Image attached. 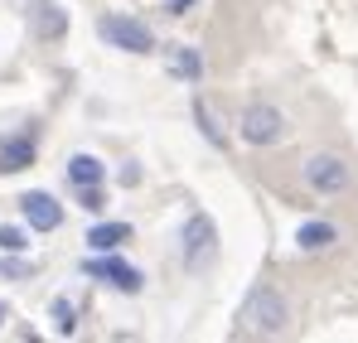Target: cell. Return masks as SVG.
I'll return each instance as SVG.
<instances>
[{
    "instance_id": "9",
    "label": "cell",
    "mask_w": 358,
    "mask_h": 343,
    "mask_svg": "<svg viewBox=\"0 0 358 343\" xmlns=\"http://www.w3.org/2000/svg\"><path fill=\"white\" fill-rule=\"evenodd\" d=\"M68 179H73L78 189H92V184H102V179H107V170H102V160H97V155H73V160H68Z\"/></svg>"
},
{
    "instance_id": "13",
    "label": "cell",
    "mask_w": 358,
    "mask_h": 343,
    "mask_svg": "<svg viewBox=\"0 0 358 343\" xmlns=\"http://www.w3.org/2000/svg\"><path fill=\"white\" fill-rule=\"evenodd\" d=\"M296 242H300V251H320V247L334 242V223H305L296 232Z\"/></svg>"
},
{
    "instance_id": "3",
    "label": "cell",
    "mask_w": 358,
    "mask_h": 343,
    "mask_svg": "<svg viewBox=\"0 0 358 343\" xmlns=\"http://www.w3.org/2000/svg\"><path fill=\"white\" fill-rule=\"evenodd\" d=\"M213 251H218V228H213V218H208V213H194V218L184 223V266H189V271H203V266L213 261Z\"/></svg>"
},
{
    "instance_id": "17",
    "label": "cell",
    "mask_w": 358,
    "mask_h": 343,
    "mask_svg": "<svg viewBox=\"0 0 358 343\" xmlns=\"http://www.w3.org/2000/svg\"><path fill=\"white\" fill-rule=\"evenodd\" d=\"M54 314H59V334H73V305L59 300V305H54Z\"/></svg>"
},
{
    "instance_id": "12",
    "label": "cell",
    "mask_w": 358,
    "mask_h": 343,
    "mask_svg": "<svg viewBox=\"0 0 358 343\" xmlns=\"http://www.w3.org/2000/svg\"><path fill=\"white\" fill-rule=\"evenodd\" d=\"M29 160H34V140H29V136L5 140V150H0V170H24Z\"/></svg>"
},
{
    "instance_id": "1",
    "label": "cell",
    "mask_w": 358,
    "mask_h": 343,
    "mask_svg": "<svg viewBox=\"0 0 358 343\" xmlns=\"http://www.w3.org/2000/svg\"><path fill=\"white\" fill-rule=\"evenodd\" d=\"M291 324V305L276 286H252L242 300V329L252 339H276L281 329Z\"/></svg>"
},
{
    "instance_id": "11",
    "label": "cell",
    "mask_w": 358,
    "mask_h": 343,
    "mask_svg": "<svg viewBox=\"0 0 358 343\" xmlns=\"http://www.w3.org/2000/svg\"><path fill=\"white\" fill-rule=\"evenodd\" d=\"M121 242H131V228L126 223H97V228L87 232V247L92 251H117Z\"/></svg>"
},
{
    "instance_id": "2",
    "label": "cell",
    "mask_w": 358,
    "mask_h": 343,
    "mask_svg": "<svg viewBox=\"0 0 358 343\" xmlns=\"http://www.w3.org/2000/svg\"><path fill=\"white\" fill-rule=\"evenodd\" d=\"M238 136L247 145H276L286 136V116H281V107H271V102H252L238 116Z\"/></svg>"
},
{
    "instance_id": "15",
    "label": "cell",
    "mask_w": 358,
    "mask_h": 343,
    "mask_svg": "<svg viewBox=\"0 0 358 343\" xmlns=\"http://www.w3.org/2000/svg\"><path fill=\"white\" fill-rule=\"evenodd\" d=\"M24 247H29V237H24V228H10V223L0 228V251H24Z\"/></svg>"
},
{
    "instance_id": "6",
    "label": "cell",
    "mask_w": 358,
    "mask_h": 343,
    "mask_svg": "<svg viewBox=\"0 0 358 343\" xmlns=\"http://www.w3.org/2000/svg\"><path fill=\"white\" fill-rule=\"evenodd\" d=\"M20 213H24V223H29L34 232H54V228L63 223V208H59V198H54V194H39V189L20 198Z\"/></svg>"
},
{
    "instance_id": "4",
    "label": "cell",
    "mask_w": 358,
    "mask_h": 343,
    "mask_svg": "<svg viewBox=\"0 0 358 343\" xmlns=\"http://www.w3.org/2000/svg\"><path fill=\"white\" fill-rule=\"evenodd\" d=\"M97 29H102V39H107L112 49H126V54H150V49H155V34H150L141 20H131V15H107Z\"/></svg>"
},
{
    "instance_id": "8",
    "label": "cell",
    "mask_w": 358,
    "mask_h": 343,
    "mask_svg": "<svg viewBox=\"0 0 358 343\" xmlns=\"http://www.w3.org/2000/svg\"><path fill=\"white\" fill-rule=\"evenodd\" d=\"M165 68L175 73L179 82H199V78H203V58H199V49H189V44H179V49H170V58H165Z\"/></svg>"
},
{
    "instance_id": "14",
    "label": "cell",
    "mask_w": 358,
    "mask_h": 343,
    "mask_svg": "<svg viewBox=\"0 0 358 343\" xmlns=\"http://www.w3.org/2000/svg\"><path fill=\"white\" fill-rule=\"evenodd\" d=\"M194 126H199V131H203V140H208V145H213V150H223V145H228V136H223V131H218V121H213V112H208V107H203V102H194Z\"/></svg>"
},
{
    "instance_id": "7",
    "label": "cell",
    "mask_w": 358,
    "mask_h": 343,
    "mask_svg": "<svg viewBox=\"0 0 358 343\" xmlns=\"http://www.w3.org/2000/svg\"><path fill=\"white\" fill-rule=\"evenodd\" d=\"M87 276H102L107 286L126 290V295H136V290H141V271H136V266H126V261H117V256H107V261H87Z\"/></svg>"
},
{
    "instance_id": "16",
    "label": "cell",
    "mask_w": 358,
    "mask_h": 343,
    "mask_svg": "<svg viewBox=\"0 0 358 343\" xmlns=\"http://www.w3.org/2000/svg\"><path fill=\"white\" fill-rule=\"evenodd\" d=\"M83 208H87V213H102V208H107V198H102V184L83 189Z\"/></svg>"
},
{
    "instance_id": "18",
    "label": "cell",
    "mask_w": 358,
    "mask_h": 343,
    "mask_svg": "<svg viewBox=\"0 0 358 343\" xmlns=\"http://www.w3.org/2000/svg\"><path fill=\"white\" fill-rule=\"evenodd\" d=\"M194 5H199V0H170V15H189Z\"/></svg>"
},
{
    "instance_id": "10",
    "label": "cell",
    "mask_w": 358,
    "mask_h": 343,
    "mask_svg": "<svg viewBox=\"0 0 358 343\" xmlns=\"http://www.w3.org/2000/svg\"><path fill=\"white\" fill-rule=\"evenodd\" d=\"M34 24H39L44 39H59L63 29H68V15H63L54 0H34Z\"/></svg>"
},
{
    "instance_id": "5",
    "label": "cell",
    "mask_w": 358,
    "mask_h": 343,
    "mask_svg": "<svg viewBox=\"0 0 358 343\" xmlns=\"http://www.w3.org/2000/svg\"><path fill=\"white\" fill-rule=\"evenodd\" d=\"M305 184L315 194H344L349 189V165L339 155H310L305 160Z\"/></svg>"
},
{
    "instance_id": "19",
    "label": "cell",
    "mask_w": 358,
    "mask_h": 343,
    "mask_svg": "<svg viewBox=\"0 0 358 343\" xmlns=\"http://www.w3.org/2000/svg\"><path fill=\"white\" fill-rule=\"evenodd\" d=\"M0 324H5V305H0Z\"/></svg>"
}]
</instances>
